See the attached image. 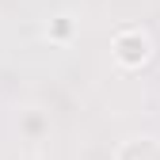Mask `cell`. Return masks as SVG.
I'll return each instance as SVG.
<instances>
[{"label":"cell","instance_id":"2","mask_svg":"<svg viewBox=\"0 0 160 160\" xmlns=\"http://www.w3.org/2000/svg\"><path fill=\"white\" fill-rule=\"evenodd\" d=\"M118 160H160V141H152V137L130 141L122 152H118Z\"/></svg>","mask_w":160,"mask_h":160},{"label":"cell","instance_id":"1","mask_svg":"<svg viewBox=\"0 0 160 160\" xmlns=\"http://www.w3.org/2000/svg\"><path fill=\"white\" fill-rule=\"evenodd\" d=\"M114 53H118L122 65H141L145 57H149V38L137 34V31H126V34L114 38Z\"/></svg>","mask_w":160,"mask_h":160}]
</instances>
